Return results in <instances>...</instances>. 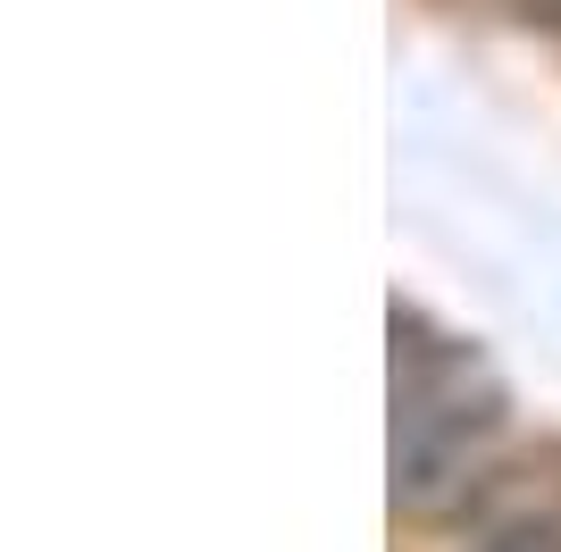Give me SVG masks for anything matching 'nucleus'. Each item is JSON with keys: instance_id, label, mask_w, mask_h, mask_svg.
Instances as JSON below:
<instances>
[{"instance_id": "obj_1", "label": "nucleus", "mask_w": 561, "mask_h": 552, "mask_svg": "<svg viewBox=\"0 0 561 552\" xmlns=\"http://www.w3.org/2000/svg\"><path fill=\"white\" fill-rule=\"evenodd\" d=\"M503 436H512L503 377L461 335L427 326L420 310L394 301V444H386L394 510H411V519L461 510L486 485Z\"/></svg>"}, {"instance_id": "obj_2", "label": "nucleus", "mask_w": 561, "mask_h": 552, "mask_svg": "<svg viewBox=\"0 0 561 552\" xmlns=\"http://www.w3.org/2000/svg\"><path fill=\"white\" fill-rule=\"evenodd\" d=\"M486 552H561V528H545V519H528V528H503Z\"/></svg>"}, {"instance_id": "obj_3", "label": "nucleus", "mask_w": 561, "mask_h": 552, "mask_svg": "<svg viewBox=\"0 0 561 552\" xmlns=\"http://www.w3.org/2000/svg\"><path fill=\"white\" fill-rule=\"evenodd\" d=\"M519 9H528V18H561V0H519Z\"/></svg>"}]
</instances>
